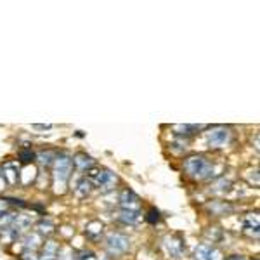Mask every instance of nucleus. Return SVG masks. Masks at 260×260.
<instances>
[{"instance_id":"f257e3e1","label":"nucleus","mask_w":260,"mask_h":260,"mask_svg":"<svg viewBox=\"0 0 260 260\" xmlns=\"http://www.w3.org/2000/svg\"><path fill=\"white\" fill-rule=\"evenodd\" d=\"M184 170L194 180H208L215 175V165L203 154H192L184 160Z\"/></svg>"},{"instance_id":"f03ea898","label":"nucleus","mask_w":260,"mask_h":260,"mask_svg":"<svg viewBox=\"0 0 260 260\" xmlns=\"http://www.w3.org/2000/svg\"><path fill=\"white\" fill-rule=\"evenodd\" d=\"M71 170H73V160L66 153L56 154L52 169V187L57 194H62L68 186V180L71 177Z\"/></svg>"},{"instance_id":"7ed1b4c3","label":"nucleus","mask_w":260,"mask_h":260,"mask_svg":"<svg viewBox=\"0 0 260 260\" xmlns=\"http://www.w3.org/2000/svg\"><path fill=\"white\" fill-rule=\"evenodd\" d=\"M87 179L92 182V186L99 187L103 191H111L118 182L116 175L111 170L103 169V167H92L90 170H87Z\"/></svg>"},{"instance_id":"20e7f679","label":"nucleus","mask_w":260,"mask_h":260,"mask_svg":"<svg viewBox=\"0 0 260 260\" xmlns=\"http://www.w3.org/2000/svg\"><path fill=\"white\" fill-rule=\"evenodd\" d=\"M231 139H233V132H231L229 127H224V125L212 127L207 132V144H208V148H212V149L225 148V146L231 144Z\"/></svg>"},{"instance_id":"39448f33","label":"nucleus","mask_w":260,"mask_h":260,"mask_svg":"<svg viewBox=\"0 0 260 260\" xmlns=\"http://www.w3.org/2000/svg\"><path fill=\"white\" fill-rule=\"evenodd\" d=\"M163 248H165L169 258L179 260L186 255V241L179 234H172V236H167L163 240Z\"/></svg>"},{"instance_id":"423d86ee","label":"nucleus","mask_w":260,"mask_h":260,"mask_svg":"<svg viewBox=\"0 0 260 260\" xmlns=\"http://www.w3.org/2000/svg\"><path fill=\"white\" fill-rule=\"evenodd\" d=\"M106 248L111 255H121L130 248V240L121 233H110L106 236Z\"/></svg>"},{"instance_id":"0eeeda50","label":"nucleus","mask_w":260,"mask_h":260,"mask_svg":"<svg viewBox=\"0 0 260 260\" xmlns=\"http://www.w3.org/2000/svg\"><path fill=\"white\" fill-rule=\"evenodd\" d=\"M192 257L194 260H224V255L219 248H215L213 245H198L192 251Z\"/></svg>"},{"instance_id":"6e6552de","label":"nucleus","mask_w":260,"mask_h":260,"mask_svg":"<svg viewBox=\"0 0 260 260\" xmlns=\"http://www.w3.org/2000/svg\"><path fill=\"white\" fill-rule=\"evenodd\" d=\"M118 201L121 210H141V198L132 189L121 191Z\"/></svg>"},{"instance_id":"1a4fd4ad","label":"nucleus","mask_w":260,"mask_h":260,"mask_svg":"<svg viewBox=\"0 0 260 260\" xmlns=\"http://www.w3.org/2000/svg\"><path fill=\"white\" fill-rule=\"evenodd\" d=\"M241 225H243V233L248 234V236L258 238V225H260V220H258V213H245L241 217Z\"/></svg>"},{"instance_id":"9d476101","label":"nucleus","mask_w":260,"mask_h":260,"mask_svg":"<svg viewBox=\"0 0 260 260\" xmlns=\"http://www.w3.org/2000/svg\"><path fill=\"white\" fill-rule=\"evenodd\" d=\"M0 170H2V177L6 180V184L16 186V184L19 182V170H18V165H16V163L7 161Z\"/></svg>"},{"instance_id":"9b49d317","label":"nucleus","mask_w":260,"mask_h":260,"mask_svg":"<svg viewBox=\"0 0 260 260\" xmlns=\"http://www.w3.org/2000/svg\"><path fill=\"white\" fill-rule=\"evenodd\" d=\"M103 234H104V224L101 220H92V222H89V224H87L85 236L89 238L90 241H94V243L101 241Z\"/></svg>"},{"instance_id":"f8f14e48","label":"nucleus","mask_w":260,"mask_h":260,"mask_svg":"<svg viewBox=\"0 0 260 260\" xmlns=\"http://www.w3.org/2000/svg\"><path fill=\"white\" fill-rule=\"evenodd\" d=\"M141 219V210H120L118 213V220L127 225H136Z\"/></svg>"},{"instance_id":"ddd939ff","label":"nucleus","mask_w":260,"mask_h":260,"mask_svg":"<svg viewBox=\"0 0 260 260\" xmlns=\"http://www.w3.org/2000/svg\"><path fill=\"white\" fill-rule=\"evenodd\" d=\"M35 179H37V169L33 165H24L19 170V182L23 186H30Z\"/></svg>"},{"instance_id":"4468645a","label":"nucleus","mask_w":260,"mask_h":260,"mask_svg":"<svg viewBox=\"0 0 260 260\" xmlns=\"http://www.w3.org/2000/svg\"><path fill=\"white\" fill-rule=\"evenodd\" d=\"M73 160V165L77 167L78 170H90L92 167H94V160H92V156L85 153H78L75 154V158H71Z\"/></svg>"},{"instance_id":"2eb2a0df","label":"nucleus","mask_w":260,"mask_h":260,"mask_svg":"<svg viewBox=\"0 0 260 260\" xmlns=\"http://www.w3.org/2000/svg\"><path fill=\"white\" fill-rule=\"evenodd\" d=\"M203 128H205L203 125H175L174 132L180 137H189V136L198 134L200 130H203Z\"/></svg>"},{"instance_id":"dca6fc26","label":"nucleus","mask_w":260,"mask_h":260,"mask_svg":"<svg viewBox=\"0 0 260 260\" xmlns=\"http://www.w3.org/2000/svg\"><path fill=\"white\" fill-rule=\"evenodd\" d=\"M233 189V182H231L229 179H219V180H215L213 182V186H212V191L215 192V194H228V192Z\"/></svg>"},{"instance_id":"f3484780","label":"nucleus","mask_w":260,"mask_h":260,"mask_svg":"<svg viewBox=\"0 0 260 260\" xmlns=\"http://www.w3.org/2000/svg\"><path fill=\"white\" fill-rule=\"evenodd\" d=\"M210 212L212 213H215V215H228V213H231L234 210V207L233 205H229V203H224V201H215V203H212L210 207Z\"/></svg>"},{"instance_id":"a211bd4d","label":"nucleus","mask_w":260,"mask_h":260,"mask_svg":"<svg viewBox=\"0 0 260 260\" xmlns=\"http://www.w3.org/2000/svg\"><path fill=\"white\" fill-rule=\"evenodd\" d=\"M92 182L87 177H83L80 179V182H78V186H77V189H75V192H77V196H80V198H85L87 194H90V191H92Z\"/></svg>"},{"instance_id":"6ab92c4d","label":"nucleus","mask_w":260,"mask_h":260,"mask_svg":"<svg viewBox=\"0 0 260 260\" xmlns=\"http://www.w3.org/2000/svg\"><path fill=\"white\" fill-rule=\"evenodd\" d=\"M39 246H40V234L33 233V234H28V236L24 238V248H26L28 251H35Z\"/></svg>"},{"instance_id":"aec40b11","label":"nucleus","mask_w":260,"mask_h":260,"mask_svg":"<svg viewBox=\"0 0 260 260\" xmlns=\"http://www.w3.org/2000/svg\"><path fill=\"white\" fill-rule=\"evenodd\" d=\"M37 234H40V236H50V234L54 233V224L50 220H40L39 224H37Z\"/></svg>"},{"instance_id":"412c9836","label":"nucleus","mask_w":260,"mask_h":260,"mask_svg":"<svg viewBox=\"0 0 260 260\" xmlns=\"http://www.w3.org/2000/svg\"><path fill=\"white\" fill-rule=\"evenodd\" d=\"M37 158L40 160L42 165L49 167L50 163H54V160H56V153L54 151H42V153L37 154Z\"/></svg>"},{"instance_id":"4be33fe9","label":"nucleus","mask_w":260,"mask_h":260,"mask_svg":"<svg viewBox=\"0 0 260 260\" xmlns=\"http://www.w3.org/2000/svg\"><path fill=\"white\" fill-rule=\"evenodd\" d=\"M37 158V154L33 153L31 149H21L19 151V161L24 163V165H31V161Z\"/></svg>"},{"instance_id":"5701e85b","label":"nucleus","mask_w":260,"mask_h":260,"mask_svg":"<svg viewBox=\"0 0 260 260\" xmlns=\"http://www.w3.org/2000/svg\"><path fill=\"white\" fill-rule=\"evenodd\" d=\"M75 260H98V255L92 250H80L75 255Z\"/></svg>"},{"instance_id":"b1692460","label":"nucleus","mask_w":260,"mask_h":260,"mask_svg":"<svg viewBox=\"0 0 260 260\" xmlns=\"http://www.w3.org/2000/svg\"><path fill=\"white\" fill-rule=\"evenodd\" d=\"M160 212L158 210H154V208H151V210L146 213V220L149 222V224H158V222H160Z\"/></svg>"},{"instance_id":"393cba45","label":"nucleus","mask_w":260,"mask_h":260,"mask_svg":"<svg viewBox=\"0 0 260 260\" xmlns=\"http://www.w3.org/2000/svg\"><path fill=\"white\" fill-rule=\"evenodd\" d=\"M21 260H39V257H37V253L35 251H24L23 253V257H21Z\"/></svg>"},{"instance_id":"a878e982","label":"nucleus","mask_w":260,"mask_h":260,"mask_svg":"<svg viewBox=\"0 0 260 260\" xmlns=\"http://www.w3.org/2000/svg\"><path fill=\"white\" fill-rule=\"evenodd\" d=\"M33 128H37V130H49V128H52V125H33Z\"/></svg>"},{"instance_id":"bb28decb","label":"nucleus","mask_w":260,"mask_h":260,"mask_svg":"<svg viewBox=\"0 0 260 260\" xmlns=\"http://www.w3.org/2000/svg\"><path fill=\"white\" fill-rule=\"evenodd\" d=\"M225 260H246V257H243V255H231Z\"/></svg>"},{"instance_id":"cd10ccee","label":"nucleus","mask_w":260,"mask_h":260,"mask_svg":"<svg viewBox=\"0 0 260 260\" xmlns=\"http://www.w3.org/2000/svg\"><path fill=\"white\" fill-rule=\"evenodd\" d=\"M6 186V180H4V177H2V170H0V189Z\"/></svg>"},{"instance_id":"c85d7f7f","label":"nucleus","mask_w":260,"mask_h":260,"mask_svg":"<svg viewBox=\"0 0 260 260\" xmlns=\"http://www.w3.org/2000/svg\"><path fill=\"white\" fill-rule=\"evenodd\" d=\"M255 260H258V258H255Z\"/></svg>"}]
</instances>
